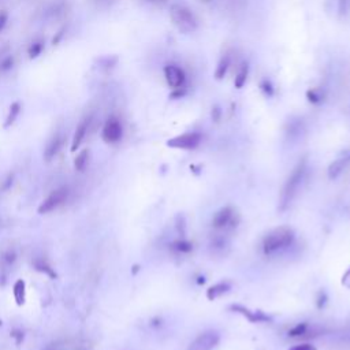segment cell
<instances>
[{
	"mask_svg": "<svg viewBox=\"0 0 350 350\" xmlns=\"http://www.w3.org/2000/svg\"><path fill=\"white\" fill-rule=\"evenodd\" d=\"M13 293H14V298L17 305L22 307L25 304V298H26V285L25 282L22 279H18V281L14 283V288H13Z\"/></svg>",
	"mask_w": 350,
	"mask_h": 350,
	"instance_id": "cell-15",
	"label": "cell"
},
{
	"mask_svg": "<svg viewBox=\"0 0 350 350\" xmlns=\"http://www.w3.org/2000/svg\"><path fill=\"white\" fill-rule=\"evenodd\" d=\"M47 350H54V349H52V348H49V349H47Z\"/></svg>",
	"mask_w": 350,
	"mask_h": 350,
	"instance_id": "cell-33",
	"label": "cell"
},
{
	"mask_svg": "<svg viewBox=\"0 0 350 350\" xmlns=\"http://www.w3.org/2000/svg\"><path fill=\"white\" fill-rule=\"evenodd\" d=\"M69 197V189L67 187H61V189H56L54 192L49 194L47 199L42 201V204L39 206V213H48L51 211L56 209L59 206H62L63 203L67 200Z\"/></svg>",
	"mask_w": 350,
	"mask_h": 350,
	"instance_id": "cell-6",
	"label": "cell"
},
{
	"mask_svg": "<svg viewBox=\"0 0 350 350\" xmlns=\"http://www.w3.org/2000/svg\"><path fill=\"white\" fill-rule=\"evenodd\" d=\"M103 140L108 144H115L118 141H121V138L124 136V127L121 121L115 117H111L107 119V122L104 124L103 127Z\"/></svg>",
	"mask_w": 350,
	"mask_h": 350,
	"instance_id": "cell-7",
	"label": "cell"
},
{
	"mask_svg": "<svg viewBox=\"0 0 350 350\" xmlns=\"http://www.w3.org/2000/svg\"><path fill=\"white\" fill-rule=\"evenodd\" d=\"M90 124V118H85L81 124L77 126V130L74 133V137H73V143H71V152H76L81 144H82L83 138L86 136L88 133V129H89Z\"/></svg>",
	"mask_w": 350,
	"mask_h": 350,
	"instance_id": "cell-12",
	"label": "cell"
},
{
	"mask_svg": "<svg viewBox=\"0 0 350 350\" xmlns=\"http://www.w3.org/2000/svg\"><path fill=\"white\" fill-rule=\"evenodd\" d=\"M294 241V231L290 227L282 226L271 230L263 241V250L266 254H274L291 245Z\"/></svg>",
	"mask_w": 350,
	"mask_h": 350,
	"instance_id": "cell-2",
	"label": "cell"
},
{
	"mask_svg": "<svg viewBox=\"0 0 350 350\" xmlns=\"http://www.w3.org/2000/svg\"><path fill=\"white\" fill-rule=\"evenodd\" d=\"M62 144H63L62 136H61V134H55L54 137L49 140V143L47 144V146H45L44 159H45L47 162H51V160L59 153L61 148H62Z\"/></svg>",
	"mask_w": 350,
	"mask_h": 350,
	"instance_id": "cell-13",
	"label": "cell"
},
{
	"mask_svg": "<svg viewBox=\"0 0 350 350\" xmlns=\"http://www.w3.org/2000/svg\"><path fill=\"white\" fill-rule=\"evenodd\" d=\"M20 112H21V105H20V103L11 104V107H10V112H8L7 119H6V124H4V127H10L11 124H14L15 119H17V118H18V115H20Z\"/></svg>",
	"mask_w": 350,
	"mask_h": 350,
	"instance_id": "cell-19",
	"label": "cell"
},
{
	"mask_svg": "<svg viewBox=\"0 0 350 350\" xmlns=\"http://www.w3.org/2000/svg\"><path fill=\"white\" fill-rule=\"evenodd\" d=\"M260 88H261V90H263V92L267 95V96H272V95H274V88H272V83L269 82L268 80L261 81Z\"/></svg>",
	"mask_w": 350,
	"mask_h": 350,
	"instance_id": "cell-26",
	"label": "cell"
},
{
	"mask_svg": "<svg viewBox=\"0 0 350 350\" xmlns=\"http://www.w3.org/2000/svg\"><path fill=\"white\" fill-rule=\"evenodd\" d=\"M307 96H308V100L309 102H312V103H319V102H322V95L317 92L316 89H310L308 90V93H307Z\"/></svg>",
	"mask_w": 350,
	"mask_h": 350,
	"instance_id": "cell-27",
	"label": "cell"
},
{
	"mask_svg": "<svg viewBox=\"0 0 350 350\" xmlns=\"http://www.w3.org/2000/svg\"><path fill=\"white\" fill-rule=\"evenodd\" d=\"M349 7H350V0H338V11H339V17L346 15Z\"/></svg>",
	"mask_w": 350,
	"mask_h": 350,
	"instance_id": "cell-25",
	"label": "cell"
},
{
	"mask_svg": "<svg viewBox=\"0 0 350 350\" xmlns=\"http://www.w3.org/2000/svg\"><path fill=\"white\" fill-rule=\"evenodd\" d=\"M172 247H174L175 250L181 252V253H187V252H190V250H192V245H190V244H189V242L185 240L177 241V242L172 245Z\"/></svg>",
	"mask_w": 350,
	"mask_h": 350,
	"instance_id": "cell-23",
	"label": "cell"
},
{
	"mask_svg": "<svg viewBox=\"0 0 350 350\" xmlns=\"http://www.w3.org/2000/svg\"><path fill=\"white\" fill-rule=\"evenodd\" d=\"M230 309L234 310V312H237V313H241L242 316H245L250 323L269 322V320H271L269 316L264 315L263 312H259V310H257V312H253V310L245 308V307H242V305H231Z\"/></svg>",
	"mask_w": 350,
	"mask_h": 350,
	"instance_id": "cell-11",
	"label": "cell"
},
{
	"mask_svg": "<svg viewBox=\"0 0 350 350\" xmlns=\"http://www.w3.org/2000/svg\"><path fill=\"white\" fill-rule=\"evenodd\" d=\"M7 20H8V14H7V11H0V32L4 29V26H6V23H7Z\"/></svg>",
	"mask_w": 350,
	"mask_h": 350,
	"instance_id": "cell-28",
	"label": "cell"
},
{
	"mask_svg": "<svg viewBox=\"0 0 350 350\" xmlns=\"http://www.w3.org/2000/svg\"><path fill=\"white\" fill-rule=\"evenodd\" d=\"M228 66H230V55H223L220 58L219 63L216 66V71H215V78L216 80H223L225 76L227 74V70H228Z\"/></svg>",
	"mask_w": 350,
	"mask_h": 350,
	"instance_id": "cell-16",
	"label": "cell"
},
{
	"mask_svg": "<svg viewBox=\"0 0 350 350\" xmlns=\"http://www.w3.org/2000/svg\"><path fill=\"white\" fill-rule=\"evenodd\" d=\"M230 283H227V282H219V283H216V285H213L211 288L206 290V298L208 300H216V298H219L220 295H223L225 293H227L228 290H230Z\"/></svg>",
	"mask_w": 350,
	"mask_h": 350,
	"instance_id": "cell-14",
	"label": "cell"
},
{
	"mask_svg": "<svg viewBox=\"0 0 350 350\" xmlns=\"http://www.w3.org/2000/svg\"><path fill=\"white\" fill-rule=\"evenodd\" d=\"M200 143H201V134L196 131H190V133H184L181 136L168 140L167 145L175 149H194L196 146H199Z\"/></svg>",
	"mask_w": 350,
	"mask_h": 350,
	"instance_id": "cell-5",
	"label": "cell"
},
{
	"mask_svg": "<svg viewBox=\"0 0 350 350\" xmlns=\"http://www.w3.org/2000/svg\"><path fill=\"white\" fill-rule=\"evenodd\" d=\"M199 1H201V3H212L213 0H199Z\"/></svg>",
	"mask_w": 350,
	"mask_h": 350,
	"instance_id": "cell-32",
	"label": "cell"
},
{
	"mask_svg": "<svg viewBox=\"0 0 350 350\" xmlns=\"http://www.w3.org/2000/svg\"><path fill=\"white\" fill-rule=\"evenodd\" d=\"M307 329H308V324L307 323H300L297 324L294 329H291L288 331V335L297 338V336H302L304 334H307Z\"/></svg>",
	"mask_w": 350,
	"mask_h": 350,
	"instance_id": "cell-22",
	"label": "cell"
},
{
	"mask_svg": "<svg viewBox=\"0 0 350 350\" xmlns=\"http://www.w3.org/2000/svg\"><path fill=\"white\" fill-rule=\"evenodd\" d=\"M165 77L171 89L178 90L184 88V85H185V71L177 64H167L165 67Z\"/></svg>",
	"mask_w": 350,
	"mask_h": 350,
	"instance_id": "cell-8",
	"label": "cell"
},
{
	"mask_svg": "<svg viewBox=\"0 0 350 350\" xmlns=\"http://www.w3.org/2000/svg\"><path fill=\"white\" fill-rule=\"evenodd\" d=\"M13 64H14V58L11 55L6 56V58H3L1 61H0V71H7L13 67Z\"/></svg>",
	"mask_w": 350,
	"mask_h": 350,
	"instance_id": "cell-24",
	"label": "cell"
},
{
	"mask_svg": "<svg viewBox=\"0 0 350 350\" xmlns=\"http://www.w3.org/2000/svg\"><path fill=\"white\" fill-rule=\"evenodd\" d=\"M220 336L216 331H206L196 336L187 350H213L219 345Z\"/></svg>",
	"mask_w": 350,
	"mask_h": 350,
	"instance_id": "cell-4",
	"label": "cell"
},
{
	"mask_svg": "<svg viewBox=\"0 0 350 350\" xmlns=\"http://www.w3.org/2000/svg\"><path fill=\"white\" fill-rule=\"evenodd\" d=\"M35 268L37 271H40V272H44L45 275H48L49 278H52V279H55L56 278V274L55 271L52 269V268L49 267L48 264L45 263L44 260H36L35 261Z\"/></svg>",
	"mask_w": 350,
	"mask_h": 350,
	"instance_id": "cell-20",
	"label": "cell"
},
{
	"mask_svg": "<svg viewBox=\"0 0 350 350\" xmlns=\"http://www.w3.org/2000/svg\"><path fill=\"white\" fill-rule=\"evenodd\" d=\"M342 285L343 286H346V288H350V268L345 272V275H343V278H342Z\"/></svg>",
	"mask_w": 350,
	"mask_h": 350,
	"instance_id": "cell-30",
	"label": "cell"
},
{
	"mask_svg": "<svg viewBox=\"0 0 350 350\" xmlns=\"http://www.w3.org/2000/svg\"><path fill=\"white\" fill-rule=\"evenodd\" d=\"M170 17L174 26L181 33H193L197 29V20L192 11L182 4H174L170 8Z\"/></svg>",
	"mask_w": 350,
	"mask_h": 350,
	"instance_id": "cell-3",
	"label": "cell"
},
{
	"mask_svg": "<svg viewBox=\"0 0 350 350\" xmlns=\"http://www.w3.org/2000/svg\"><path fill=\"white\" fill-rule=\"evenodd\" d=\"M350 163V149L343 153L342 156L334 160L329 167V178L335 179L341 175V172L346 168V165Z\"/></svg>",
	"mask_w": 350,
	"mask_h": 350,
	"instance_id": "cell-10",
	"label": "cell"
},
{
	"mask_svg": "<svg viewBox=\"0 0 350 350\" xmlns=\"http://www.w3.org/2000/svg\"><path fill=\"white\" fill-rule=\"evenodd\" d=\"M88 159H89V151L88 149H83V151L80 152V155L74 160V167H76L77 171L82 172L85 170V167L88 165Z\"/></svg>",
	"mask_w": 350,
	"mask_h": 350,
	"instance_id": "cell-18",
	"label": "cell"
},
{
	"mask_svg": "<svg viewBox=\"0 0 350 350\" xmlns=\"http://www.w3.org/2000/svg\"><path fill=\"white\" fill-rule=\"evenodd\" d=\"M290 350H315V348L309 343H304V345H297L294 348H291Z\"/></svg>",
	"mask_w": 350,
	"mask_h": 350,
	"instance_id": "cell-29",
	"label": "cell"
},
{
	"mask_svg": "<svg viewBox=\"0 0 350 350\" xmlns=\"http://www.w3.org/2000/svg\"><path fill=\"white\" fill-rule=\"evenodd\" d=\"M42 49H44V42L42 41H36L33 42L30 47H29V58L30 59H35L37 56L40 55L42 52Z\"/></svg>",
	"mask_w": 350,
	"mask_h": 350,
	"instance_id": "cell-21",
	"label": "cell"
},
{
	"mask_svg": "<svg viewBox=\"0 0 350 350\" xmlns=\"http://www.w3.org/2000/svg\"><path fill=\"white\" fill-rule=\"evenodd\" d=\"M146 1H149L152 4H155V6H159V7H163L167 4V0H146Z\"/></svg>",
	"mask_w": 350,
	"mask_h": 350,
	"instance_id": "cell-31",
	"label": "cell"
},
{
	"mask_svg": "<svg viewBox=\"0 0 350 350\" xmlns=\"http://www.w3.org/2000/svg\"><path fill=\"white\" fill-rule=\"evenodd\" d=\"M247 74H249V66H247V63H244V64L241 66V69L240 71H238L237 77H235V80H234V85H235L237 89L244 88V85L247 83Z\"/></svg>",
	"mask_w": 350,
	"mask_h": 350,
	"instance_id": "cell-17",
	"label": "cell"
},
{
	"mask_svg": "<svg viewBox=\"0 0 350 350\" xmlns=\"http://www.w3.org/2000/svg\"><path fill=\"white\" fill-rule=\"evenodd\" d=\"M0 326H1V320H0Z\"/></svg>",
	"mask_w": 350,
	"mask_h": 350,
	"instance_id": "cell-34",
	"label": "cell"
},
{
	"mask_svg": "<svg viewBox=\"0 0 350 350\" xmlns=\"http://www.w3.org/2000/svg\"><path fill=\"white\" fill-rule=\"evenodd\" d=\"M305 175H307V160L302 159L301 162L295 165L294 170L288 175V178L286 179V182L283 185L281 197H279V208H281V211H285L293 203V200L298 194V190H300L302 182L305 179Z\"/></svg>",
	"mask_w": 350,
	"mask_h": 350,
	"instance_id": "cell-1",
	"label": "cell"
},
{
	"mask_svg": "<svg viewBox=\"0 0 350 350\" xmlns=\"http://www.w3.org/2000/svg\"><path fill=\"white\" fill-rule=\"evenodd\" d=\"M234 218H235V212L231 206H225L219 209L218 212L215 213L212 219V225L215 228H228L231 226L234 227Z\"/></svg>",
	"mask_w": 350,
	"mask_h": 350,
	"instance_id": "cell-9",
	"label": "cell"
}]
</instances>
